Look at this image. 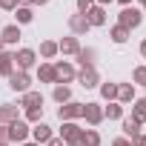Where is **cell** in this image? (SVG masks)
Masks as SVG:
<instances>
[{
  "label": "cell",
  "instance_id": "obj_1",
  "mask_svg": "<svg viewBox=\"0 0 146 146\" xmlns=\"http://www.w3.org/2000/svg\"><path fill=\"white\" fill-rule=\"evenodd\" d=\"M60 135V140H63V146H80V140H83V126L78 123V120H72V123H60V129H57Z\"/></svg>",
  "mask_w": 146,
  "mask_h": 146
},
{
  "label": "cell",
  "instance_id": "obj_2",
  "mask_svg": "<svg viewBox=\"0 0 146 146\" xmlns=\"http://www.w3.org/2000/svg\"><path fill=\"white\" fill-rule=\"evenodd\" d=\"M52 66H54V83H66L69 86L72 80L78 78V66L72 60H54Z\"/></svg>",
  "mask_w": 146,
  "mask_h": 146
},
{
  "label": "cell",
  "instance_id": "obj_3",
  "mask_svg": "<svg viewBox=\"0 0 146 146\" xmlns=\"http://www.w3.org/2000/svg\"><path fill=\"white\" fill-rule=\"evenodd\" d=\"M12 57H15V69H17V72H29V69H35V66H37V52H35V49H29V46L17 49Z\"/></svg>",
  "mask_w": 146,
  "mask_h": 146
},
{
  "label": "cell",
  "instance_id": "obj_4",
  "mask_svg": "<svg viewBox=\"0 0 146 146\" xmlns=\"http://www.w3.org/2000/svg\"><path fill=\"white\" fill-rule=\"evenodd\" d=\"M117 23L123 26V29H137L140 23H143V12L137 9V6H126V9H120V15H117Z\"/></svg>",
  "mask_w": 146,
  "mask_h": 146
},
{
  "label": "cell",
  "instance_id": "obj_5",
  "mask_svg": "<svg viewBox=\"0 0 146 146\" xmlns=\"http://www.w3.org/2000/svg\"><path fill=\"white\" fill-rule=\"evenodd\" d=\"M57 117H60V123L83 120V103H78V100H69V103H63V106L57 109Z\"/></svg>",
  "mask_w": 146,
  "mask_h": 146
},
{
  "label": "cell",
  "instance_id": "obj_6",
  "mask_svg": "<svg viewBox=\"0 0 146 146\" xmlns=\"http://www.w3.org/2000/svg\"><path fill=\"white\" fill-rule=\"evenodd\" d=\"M6 80H9V89L17 92V95H26V92L32 89V75H29V72H17V69H15Z\"/></svg>",
  "mask_w": 146,
  "mask_h": 146
},
{
  "label": "cell",
  "instance_id": "obj_7",
  "mask_svg": "<svg viewBox=\"0 0 146 146\" xmlns=\"http://www.w3.org/2000/svg\"><path fill=\"white\" fill-rule=\"evenodd\" d=\"M29 135H32V126H29L23 117L15 120V123H9V143H26Z\"/></svg>",
  "mask_w": 146,
  "mask_h": 146
},
{
  "label": "cell",
  "instance_id": "obj_8",
  "mask_svg": "<svg viewBox=\"0 0 146 146\" xmlns=\"http://www.w3.org/2000/svg\"><path fill=\"white\" fill-rule=\"evenodd\" d=\"M83 120L89 123V129H98L100 123H103V106L100 103H83Z\"/></svg>",
  "mask_w": 146,
  "mask_h": 146
},
{
  "label": "cell",
  "instance_id": "obj_9",
  "mask_svg": "<svg viewBox=\"0 0 146 146\" xmlns=\"http://www.w3.org/2000/svg\"><path fill=\"white\" fill-rule=\"evenodd\" d=\"M83 89H98L103 80H100V72H98V66H92V69H80L78 72V78H75Z\"/></svg>",
  "mask_w": 146,
  "mask_h": 146
},
{
  "label": "cell",
  "instance_id": "obj_10",
  "mask_svg": "<svg viewBox=\"0 0 146 146\" xmlns=\"http://www.w3.org/2000/svg\"><path fill=\"white\" fill-rule=\"evenodd\" d=\"M66 26H69V32L75 35V37H83V35H86V32L92 29V26H89V20H86L83 15H78V12H75V15H69Z\"/></svg>",
  "mask_w": 146,
  "mask_h": 146
},
{
  "label": "cell",
  "instance_id": "obj_11",
  "mask_svg": "<svg viewBox=\"0 0 146 146\" xmlns=\"http://www.w3.org/2000/svg\"><path fill=\"white\" fill-rule=\"evenodd\" d=\"M29 137H32L35 143H40V146H43V143H49V140L54 137V132H52V126H49V123H43V120H40V123H35V126H32V135H29Z\"/></svg>",
  "mask_w": 146,
  "mask_h": 146
},
{
  "label": "cell",
  "instance_id": "obj_12",
  "mask_svg": "<svg viewBox=\"0 0 146 146\" xmlns=\"http://www.w3.org/2000/svg\"><path fill=\"white\" fill-rule=\"evenodd\" d=\"M20 120V106L17 103H0V126H9Z\"/></svg>",
  "mask_w": 146,
  "mask_h": 146
},
{
  "label": "cell",
  "instance_id": "obj_13",
  "mask_svg": "<svg viewBox=\"0 0 146 146\" xmlns=\"http://www.w3.org/2000/svg\"><path fill=\"white\" fill-rule=\"evenodd\" d=\"M20 37H23V32H20L17 23H9V26L0 29V40H3V46H17Z\"/></svg>",
  "mask_w": 146,
  "mask_h": 146
},
{
  "label": "cell",
  "instance_id": "obj_14",
  "mask_svg": "<svg viewBox=\"0 0 146 146\" xmlns=\"http://www.w3.org/2000/svg\"><path fill=\"white\" fill-rule=\"evenodd\" d=\"M57 52L66 57V54H72L75 57L78 52H80V37H75V35H69V37H63V40H57Z\"/></svg>",
  "mask_w": 146,
  "mask_h": 146
},
{
  "label": "cell",
  "instance_id": "obj_15",
  "mask_svg": "<svg viewBox=\"0 0 146 146\" xmlns=\"http://www.w3.org/2000/svg\"><path fill=\"white\" fill-rule=\"evenodd\" d=\"M106 15H109V12H106L103 6H98V3H95V6L83 15V17L89 20V26H92V29H98V26H106Z\"/></svg>",
  "mask_w": 146,
  "mask_h": 146
},
{
  "label": "cell",
  "instance_id": "obj_16",
  "mask_svg": "<svg viewBox=\"0 0 146 146\" xmlns=\"http://www.w3.org/2000/svg\"><path fill=\"white\" fill-rule=\"evenodd\" d=\"M75 60H78V66L80 69H92L95 66V60H98V49H92V46H80V52L75 54Z\"/></svg>",
  "mask_w": 146,
  "mask_h": 146
},
{
  "label": "cell",
  "instance_id": "obj_17",
  "mask_svg": "<svg viewBox=\"0 0 146 146\" xmlns=\"http://www.w3.org/2000/svg\"><path fill=\"white\" fill-rule=\"evenodd\" d=\"M140 129H143V123H137L135 117H123V120H120V132H123V137H129V140L140 137V135H143Z\"/></svg>",
  "mask_w": 146,
  "mask_h": 146
},
{
  "label": "cell",
  "instance_id": "obj_18",
  "mask_svg": "<svg viewBox=\"0 0 146 146\" xmlns=\"http://www.w3.org/2000/svg\"><path fill=\"white\" fill-rule=\"evenodd\" d=\"M135 98H137L135 83H120V89H117V103H120V106H132Z\"/></svg>",
  "mask_w": 146,
  "mask_h": 146
},
{
  "label": "cell",
  "instance_id": "obj_19",
  "mask_svg": "<svg viewBox=\"0 0 146 146\" xmlns=\"http://www.w3.org/2000/svg\"><path fill=\"white\" fill-rule=\"evenodd\" d=\"M20 109H35V106H43V95L40 92H35V89H29L26 95H20V103H17Z\"/></svg>",
  "mask_w": 146,
  "mask_h": 146
},
{
  "label": "cell",
  "instance_id": "obj_20",
  "mask_svg": "<svg viewBox=\"0 0 146 146\" xmlns=\"http://www.w3.org/2000/svg\"><path fill=\"white\" fill-rule=\"evenodd\" d=\"M123 112H126V106H120L117 100H112V103L103 106V120H123L126 117Z\"/></svg>",
  "mask_w": 146,
  "mask_h": 146
},
{
  "label": "cell",
  "instance_id": "obj_21",
  "mask_svg": "<svg viewBox=\"0 0 146 146\" xmlns=\"http://www.w3.org/2000/svg\"><path fill=\"white\" fill-rule=\"evenodd\" d=\"M52 98H54V103H69L72 100V86H66V83H54V89H52Z\"/></svg>",
  "mask_w": 146,
  "mask_h": 146
},
{
  "label": "cell",
  "instance_id": "obj_22",
  "mask_svg": "<svg viewBox=\"0 0 146 146\" xmlns=\"http://www.w3.org/2000/svg\"><path fill=\"white\" fill-rule=\"evenodd\" d=\"M37 80L54 86V66H52L49 60H46V63H37Z\"/></svg>",
  "mask_w": 146,
  "mask_h": 146
},
{
  "label": "cell",
  "instance_id": "obj_23",
  "mask_svg": "<svg viewBox=\"0 0 146 146\" xmlns=\"http://www.w3.org/2000/svg\"><path fill=\"white\" fill-rule=\"evenodd\" d=\"M109 37H112V43H117V46H123V43H126V40L132 37V32H129V29H123L120 23H115V26L109 29Z\"/></svg>",
  "mask_w": 146,
  "mask_h": 146
},
{
  "label": "cell",
  "instance_id": "obj_24",
  "mask_svg": "<svg viewBox=\"0 0 146 146\" xmlns=\"http://www.w3.org/2000/svg\"><path fill=\"white\" fill-rule=\"evenodd\" d=\"M12 15H15V23H17V26H29V23L35 20V9H23V6H17Z\"/></svg>",
  "mask_w": 146,
  "mask_h": 146
},
{
  "label": "cell",
  "instance_id": "obj_25",
  "mask_svg": "<svg viewBox=\"0 0 146 146\" xmlns=\"http://www.w3.org/2000/svg\"><path fill=\"white\" fill-rule=\"evenodd\" d=\"M98 89H100V98H103L106 103H112V100H117V89H120V83H112V80H109V83H100Z\"/></svg>",
  "mask_w": 146,
  "mask_h": 146
},
{
  "label": "cell",
  "instance_id": "obj_26",
  "mask_svg": "<svg viewBox=\"0 0 146 146\" xmlns=\"http://www.w3.org/2000/svg\"><path fill=\"white\" fill-rule=\"evenodd\" d=\"M129 117H135L137 123H146V98H135V103H132V115Z\"/></svg>",
  "mask_w": 146,
  "mask_h": 146
},
{
  "label": "cell",
  "instance_id": "obj_27",
  "mask_svg": "<svg viewBox=\"0 0 146 146\" xmlns=\"http://www.w3.org/2000/svg\"><path fill=\"white\" fill-rule=\"evenodd\" d=\"M15 72V57H12V52H3L0 54V78H9Z\"/></svg>",
  "mask_w": 146,
  "mask_h": 146
},
{
  "label": "cell",
  "instance_id": "obj_28",
  "mask_svg": "<svg viewBox=\"0 0 146 146\" xmlns=\"http://www.w3.org/2000/svg\"><path fill=\"white\" fill-rule=\"evenodd\" d=\"M60 52H57V40H43L40 43V57L43 60H52V57H57Z\"/></svg>",
  "mask_w": 146,
  "mask_h": 146
},
{
  "label": "cell",
  "instance_id": "obj_29",
  "mask_svg": "<svg viewBox=\"0 0 146 146\" xmlns=\"http://www.w3.org/2000/svg\"><path fill=\"white\" fill-rule=\"evenodd\" d=\"M100 143H103V137H100L98 129H83V140H80V146H100Z\"/></svg>",
  "mask_w": 146,
  "mask_h": 146
},
{
  "label": "cell",
  "instance_id": "obj_30",
  "mask_svg": "<svg viewBox=\"0 0 146 146\" xmlns=\"http://www.w3.org/2000/svg\"><path fill=\"white\" fill-rule=\"evenodd\" d=\"M23 120H26L29 126L40 123V120H43V106H35V109H23Z\"/></svg>",
  "mask_w": 146,
  "mask_h": 146
},
{
  "label": "cell",
  "instance_id": "obj_31",
  "mask_svg": "<svg viewBox=\"0 0 146 146\" xmlns=\"http://www.w3.org/2000/svg\"><path fill=\"white\" fill-rule=\"evenodd\" d=\"M132 83H135V86H146V66H135V72H132Z\"/></svg>",
  "mask_w": 146,
  "mask_h": 146
},
{
  "label": "cell",
  "instance_id": "obj_32",
  "mask_svg": "<svg viewBox=\"0 0 146 146\" xmlns=\"http://www.w3.org/2000/svg\"><path fill=\"white\" fill-rule=\"evenodd\" d=\"M75 6H78V15H86L95 6V0H75Z\"/></svg>",
  "mask_w": 146,
  "mask_h": 146
},
{
  "label": "cell",
  "instance_id": "obj_33",
  "mask_svg": "<svg viewBox=\"0 0 146 146\" xmlns=\"http://www.w3.org/2000/svg\"><path fill=\"white\" fill-rule=\"evenodd\" d=\"M0 9H3V12H15L17 9V0H0Z\"/></svg>",
  "mask_w": 146,
  "mask_h": 146
},
{
  "label": "cell",
  "instance_id": "obj_34",
  "mask_svg": "<svg viewBox=\"0 0 146 146\" xmlns=\"http://www.w3.org/2000/svg\"><path fill=\"white\" fill-rule=\"evenodd\" d=\"M112 146H132V140L120 135V137H115V140H112Z\"/></svg>",
  "mask_w": 146,
  "mask_h": 146
},
{
  "label": "cell",
  "instance_id": "obj_35",
  "mask_svg": "<svg viewBox=\"0 0 146 146\" xmlns=\"http://www.w3.org/2000/svg\"><path fill=\"white\" fill-rule=\"evenodd\" d=\"M0 143H9V126H0Z\"/></svg>",
  "mask_w": 146,
  "mask_h": 146
},
{
  "label": "cell",
  "instance_id": "obj_36",
  "mask_svg": "<svg viewBox=\"0 0 146 146\" xmlns=\"http://www.w3.org/2000/svg\"><path fill=\"white\" fill-rule=\"evenodd\" d=\"M132 146H146V132H143L140 137H135V140H132Z\"/></svg>",
  "mask_w": 146,
  "mask_h": 146
},
{
  "label": "cell",
  "instance_id": "obj_37",
  "mask_svg": "<svg viewBox=\"0 0 146 146\" xmlns=\"http://www.w3.org/2000/svg\"><path fill=\"white\" fill-rule=\"evenodd\" d=\"M43 146H63V140H60V137H57V135H54V137H52V140H49V143H43Z\"/></svg>",
  "mask_w": 146,
  "mask_h": 146
},
{
  "label": "cell",
  "instance_id": "obj_38",
  "mask_svg": "<svg viewBox=\"0 0 146 146\" xmlns=\"http://www.w3.org/2000/svg\"><path fill=\"white\" fill-rule=\"evenodd\" d=\"M17 6H23V9H32V6H35V0H17Z\"/></svg>",
  "mask_w": 146,
  "mask_h": 146
},
{
  "label": "cell",
  "instance_id": "obj_39",
  "mask_svg": "<svg viewBox=\"0 0 146 146\" xmlns=\"http://www.w3.org/2000/svg\"><path fill=\"white\" fill-rule=\"evenodd\" d=\"M137 52H140V57H143V60H146V40H143V43H140V46H137Z\"/></svg>",
  "mask_w": 146,
  "mask_h": 146
},
{
  "label": "cell",
  "instance_id": "obj_40",
  "mask_svg": "<svg viewBox=\"0 0 146 146\" xmlns=\"http://www.w3.org/2000/svg\"><path fill=\"white\" fill-rule=\"evenodd\" d=\"M115 3H120V9H126V6H132L135 0H115Z\"/></svg>",
  "mask_w": 146,
  "mask_h": 146
},
{
  "label": "cell",
  "instance_id": "obj_41",
  "mask_svg": "<svg viewBox=\"0 0 146 146\" xmlns=\"http://www.w3.org/2000/svg\"><path fill=\"white\" fill-rule=\"evenodd\" d=\"M95 3H98V6H103V9H106V6H112V3H115V0H95Z\"/></svg>",
  "mask_w": 146,
  "mask_h": 146
},
{
  "label": "cell",
  "instance_id": "obj_42",
  "mask_svg": "<svg viewBox=\"0 0 146 146\" xmlns=\"http://www.w3.org/2000/svg\"><path fill=\"white\" fill-rule=\"evenodd\" d=\"M20 146H40V143H35V140H26V143H20Z\"/></svg>",
  "mask_w": 146,
  "mask_h": 146
},
{
  "label": "cell",
  "instance_id": "obj_43",
  "mask_svg": "<svg viewBox=\"0 0 146 146\" xmlns=\"http://www.w3.org/2000/svg\"><path fill=\"white\" fill-rule=\"evenodd\" d=\"M49 3V0H35V6H46Z\"/></svg>",
  "mask_w": 146,
  "mask_h": 146
},
{
  "label": "cell",
  "instance_id": "obj_44",
  "mask_svg": "<svg viewBox=\"0 0 146 146\" xmlns=\"http://www.w3.org/2000/svg\"><path fill=\"white\" fill-rule=\"evenodd\" d=\"M137 3H140V12H146V0H137Z\"/></svg>",
  "mask_w": 146,
  "mask_h": 146
},
{
  "label": "cell",
  "instance_id": "obj_45",
  "mask_svg": "<svg viewBox=\"0 0 146 146\" xmlns=\"http://www.w3.org/2000/svg\"><path fill=\"white\" fill-rule=\"evenodd\" d=\"M3 52H6V46H3V40H0V54H3Z\"/></svg>",
  "mask_w": 146,
  "mask_h": 146
},
{
  "label": "cell",
  "instance_id": "obj_46",
  "mask_svg": "<svg viewBox=\"0 0 146 146\" xmlns=\"http://www.w3.org/2000/svg\"><path fill=\"white\" fill-rule=\"evenodd\" d=\"M0 146H9V143H0Z\"/></svg>",
  "mask_w": 146,
  "mask_h": 146
}]
</instances>
